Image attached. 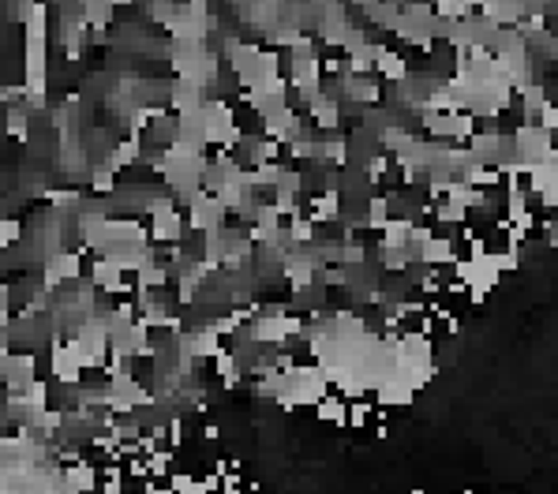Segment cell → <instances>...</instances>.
<instances>
[{
	"mask_svg": "<svg viewBox=\"0 0 558 494\" xmlns=\"http://www.w3.org/2000/svg\"><path fill=\"white\" fill-rule=\"evenodd\" d=\"M375 71H379L382 79H393V83H401L404 75H409V64L398 57V53L390 49H379V57H375Z\"/></svg>",
	"mask_w": 558,
	"mask_h": 494,
	"instance_id": "obj_1",
	"label": "cell"
},
{
	"mask_svg": "<svg viewBox=\"0 0 558 494\" xmlns=\"http://www.w3.org/2000/svg\"><path fill=\"white\" fill-rule=\"evenodd\" d=\"M345 416H348L345 397H326V393H322L319 397V419H326V424H334V427H345Z\"/></svg>",
	"mask_w": 558,
	"mask_h": 494,
	"instance_id": "obj_2",
	"label": "cell"
},
{
	"mask_svg": "<svg viewBox=\"0 0 558 494\" xmlns=\"http://www.w3.org/2000/svg\"><path fill=\"white\" fill-rule=\"evenodd\" d=\"M367 419H371V408H367V404H348V416H345V424L364 427Z\"/></svg>",
	"mask_w": 558,
	"mask_h": 494,
	"instance_id": "obj_3",
	"label": "cell"
}]
</instances>
